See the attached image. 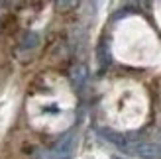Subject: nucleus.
I'll return each instance as SVG.
<instances>
[{
  "label": "nucleus",
  "mask_w": 161,
  "mask_h": 159,
  "mask_svg": "<svg viewBox=\"0 0 161 159\" xmlns=\"http://www.w3.org/2000/svg\"><path fill=\"white\" fill-rule=\"evenodd\" d=\"M126 149L134 155H138L140 159H161V147L155 144H149V141H142L136 140L132 136H128V144Z\"/></svg>",
  "instance_id": "1"
},
{
  "label": "nucleus",
  "mask_w": 161,
  "mask_h": 159,
  "mask_svg": "<svg viewBox=\"0 0 161 159\" xmlns=\"http://www.w3.org/2000/svg\"><path fill=\"white\" fill-rule=\"evenodd\" d=\"M86 75H88V71H86L85 65H77V67H73V69H71V75H69L71 85H73L75 89H80V86L85 85V81H86Z\"/></svg>",
  "instance_id": "2"
},
{
  "label": "nucleus",
  "mask_w": 161,
  "mask_h": 159,
  "mask_svg": "<svg viewBox=\"0 0 161 159\" xmlns=\"http://www.w3.org/2000/svg\"><path fill=\"white\" fill-rule=\"evenodd\" d=\"M102 138L108 140L110 144H114L116 147H122L126 149V144H128V136H124V134H118V132H112V130H100Z\"/></svg>",
  "instance_id": "3"
},
{
  "label": "nucleus",
  "mask_w": 161,
  "mask_h": 159,
  "mask_svg": "<svg viewBox=\"0 0 161 159\" xmlns=\"http://www.w3.org/2000/svg\"><path fill=\"white\" fill-rule=\"evenodd\" d=\"M71 145H73V136H71V134H67V136L53 147V157L59 159V157H63V155H67V153L71 151Z\"/></svg>",
  "instance_id": "4"
},
{
  "label": "nucleus",
  "mask_w": 161,
  "mask_h": 159,
  "mask_svg": "<svg viewBox=\"0 0 161 159\" xmlns=\"http://www.w3.org/2000/svg\"><path fill=\"white\" fill-rule=\"evenodd\" d=\"M37 41H39V36L34 34V31H30V34L24 36V39H22V47H24V49H31V47L37 45Z\"/></svg>",
  "instance_id": "5"
},
{
  "label": "nucleus",
  "mask_w": 161,
  "mask_h": 159,
  "mask_svg": "<svg viewBox=\"0 0 161 159\" xmlns=\"http://www.w3.org/2000/svg\"><path fill=\"white\" fill-rule=\"evenodd\" d=\"M55 2H57L59 10H69V8L75 4V0H55Z\"/></svg>",
  "instance_id": "6"
},
{
  "label": "nucleus",
  "mask_w": 161,
  "mask_h": 159,
  "mask_svg": "<svg viewBox=\"0 0 161 159\" xmlns=\"http://www.w3.org/2000/svg\"><path fill=\"white\" fill-rule=\"evenodd\" d=\"M2 2H4V4H8V6H14L16 2H18V0H2Z\"/></svg>",
  "instance_id": "7"
},
{
  "label": "nucleus",
  "mask_w": 161,
  "mask_h": 159,
  "mask_svg": "<svg viewBox=\"0 0 161 159\" xmlns=\"http://www.w3.org/2000/svg\"><path fill=\"white\" fill-rule=\"evenodd\" d=\"M59 159H69V157H59Z\"/></svg>",
  "instance_id": "8"
},
{
  "label": "nucleus",
  "mask_w": 161,
  "mask_h": 159,
  "mask_svg": "<svg viewBox=\"0 0 161 159\" xmlns=\"http://www.w3.org/2000/svg\"><path fill=\"white\" fill-rule=\"evenodd\" d=\"M112 159H118V157H112Z\"/></svg>",
  "instance_id": "9"
}]
</instances>
